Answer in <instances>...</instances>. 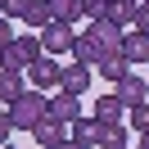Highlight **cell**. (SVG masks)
I'll return each instance as SVG.
<instances>
[{"instance_id": "cell-9", "label": "cell", "mask_w": 149, "mask_h": 149, "mask_svg": "<svg viewBox=\"0 0 149 149\" xmlns=\"http://www.w3.org/2000/svg\"><path fill=\"white\" fill-rule=\"evenodd\" d=\"M95 145H100V149H127L131 136H127L122 122H100V127H95Z\"/></svg>"}, {"instance_id": "cell-13", "label": "cell", "mask_w": 149, "mask_h": 149, "mask_svg": "<svg viewBox=\"0 0 149 149\" xmlns=\"http://www.w3.org/2000/svg\"><path fill=\"white\" fill-rule=\"evenodd\" d=\"M95 68H100V77H104V81H109V86H118L122 77L131 72V63H127V59H122V54H104V59H100V63H95Z\"/></svg>"}, {"instance_id": "cell-2", "label": "cell", "mask_w": 149, "mask_h": 149, "mask_svg": "<svg viewBox=\"0 0 149 149\" xmlns=\"http://www.w3.org/2000/svg\"><path fill=\"white\" fill-rule=\"evenodd\" d=\"M41 36V50H45V54H72V41H77V32H72V23H63V18H50L45 27L36 32Z\"/></svg>"}, {"instance_id": "cell-3", "label": "cell", "mask_w": 149, "mask_h": 149, "mask_svg": "<svg viewBox=\"0 0 149 149\" xmlns=\"http://www.w3.org/2000/svg\"><path fill=\"white\" fill-rule=\"evenodd\" d=\"M27 77L36 91H59V81H63V63H59L54 54H41L36 63H27Z\"/></svg>"}, {"instance_id": "cell-17", "label": "cell", "mask_w": 149, "mask_h": 149, "mask_svg": "<svg viewBox=\"0 0 149 149\" xmlns=\"http://www.w3.org/2000/svg\"><path fill=\"white\" fill-rule=\"evenodd\" d=\"M45 5H50V18H63V23L81 18V0H45Z\"/></svg>"}, {"instance_id": "cell-5", "label": "cell", "mask_w": 149, "mask_h": 149, "mask_svg": "<svg viewBox=\"0 0 149 149\" xmlns=\"http://www.w3.org/2000/svg\"><path fill=\"white\" fill-rule=\"evenodd\" d=\"M32 140H36L41 149H59V145L68 140V127H63V122H54V118L45 113V118H41L36 127H32Z\"/></svg>"}, {"instance_id": "cell-15", "label": "cell", "mask_w": 149, "mask_h": 149, "mask_svg": "<svg viewBox=\"0 0 149 149\" xmlns=\"http://www.w3.org/2000/svg\"><path fill=\"white\" fill-rule=\"evenodd\" d=\"M72 59H77V63H86V68H95V63L104 59V50H100V45H95V41L81 32V36L72 41Z\"/></svg>"}, {"instance_id": "cell-22", "label": "cell", "mask_w": 149, "mask_h": 149, "mask_svg": "<svg viewBox=\"0 0 149 149\" xmlns=\"http://www.w3.org/2000/svg\"><path fill=\"white\" fill-rule=\"evenodd\" d=\"M9 140H14V122H9V109L0 104V149H9Z\"/></svg>"}, {"instance_id": "cell-8", "label": "cell", "mask_w": 149, "mask_h": 149, "mask_svg": "<svg viewBox=\"0 0 149 149\" xmlns=\"http://www.w3.org/2000/svg\"><path fill=\"white\" fill-rule=\"evenodd\" d=\"M122 59H127L131 68L136 63H149V36L145 32H127V36H122V50H118Z\"/></svg>"}, {"instance_id": "cell-7", "label": "cell", "mask_w": 149, "mask_h": 149, "mask_svg": "<svg viewBox=\"0 0 149 149\" xmlns=\"http://www.w3.org/2000/svg\"><path fill=\"white\" fill-rule=\"evenodd\" d=\"M113 95H118V100H122V104H127V109H131V104H140V100H149V81H145V77H140V72H127V77H122L118 86H113Z\"/></svg>"}, {"instance_id": "cell-20", "label": "cell", "mask_w": 149, "mask_h": 149, "mask_svg": "<svg viewBox=\"0 0 149 149\" xmlns=\"http://www.w3.org/2000/svg\"><path fill=\"white\" fill-rule=\"evenodd\" d=\"M109 5H113V0H81V18H91V23L109 18Z\"/></svg>"}, {"instance_id": "cell-1", "label": "cell", "mask_w": 149, "mask_h": 149, "mask_svg": "<svg viewBox=\"0 0 149 149\" xmlns=\"http://www.w3.org/2000/svg\"><path fill=\"white\" fill-rule=\"evenodd\" d=\"M5 109H9L14 131H27V136H32V127H36V122L50 113V95H45V91H36V86H27V91H23L14 104H5Z\"/></svg>"}, {"instance_id": "cell-14", "label": "cell", "mask_w": 149, "mask_h": 149, "mask_svg": "<svg viewBox=\"0 0 149 149\" xmlns=\"http://www.w3.org/2000/svg\"><path fill=\"white\" fill-rule=\"evenodd\" d=\"M95 127H100L95 118H77V122H68V140H72V145H81V149H91V145H95Z\"/></svg>"}, {"instance_id": "cell-16", "label": "cell", "mask_w": 149, "mask_h": 149, "mask_svg": "<svg viewBox=\"0 0 149 149\" xmlns=\"http://www.w3.org/2000/svg\"><path fill=\"white\" fill-rule=\"evenodd\" d=\"M136 9H140V0H113V5H109V18L118 23V27H127V32H131V23H136Z\"/></svg>"}, {"instance_id": "cell-24", "label": "cell", "mask_w": 149, "mask_h": 149, "mask_svg": "<svg viewBox=\"0 0 149 149\" xmlns=\"http://www.w3.org/2000/svg\"><path fill=\"white\" fill-rule=\"evenodd\" d=\"M5 41H14V23L9 18H0V45H5Z\"/></svg>"}, {"instance_id": "cell-28", "label": "cell", "mask_w": 149, "mask_h": 149, "mask_svg": "<svg viewBox=\"0 0 149 149\" xmlns=\"http://www.w3.org/2000/svg\"><path fill=\"white\" fill-rule=\"evenodd\" d=\"M127 149H131V145H127Z\"/></svg>"}, {"instance_id": "cell-25", "label": "cell", "mask_w": 149, "mask_h": 149, "mask_svg": "<svg viewBox=\"0 0 149 149\" xmlns=\"http://www.w3.org/2000/svg\"><path fill=\"white\" fill-rule=\"evenodd\" d=\"M131 149H149V131H140V140H136Z\"/></svg>"}, {"instance_id": "cell-10", "label": "cell", "mask_w": 149, "mask_h": 149, "mask_svg": "<svg viewBox=\"0 0 149 149\" xmlns=\"http://www.w3.org/2000/svg\"><path fill=\"white\" fill-rule=\"evenodd\" d=\"M91 77H95L91 68L72 59V63L63 68V81H59V91H68V95H86V86H91Z\"/></svg>"}, {"instance_id": "cell-26", "label": "cell", "mask_w": 149, "mask_h": 149, "mask_svg": "<svg viewBox=\"0 0 149 149\" xmlns=\"http://www.w3.org/2000/svg\"><path fill=\"white\" fill-rule=\"evenodd\" d=\"M59 149H81V145H72V140H63V145H59Z\"/></svg>"}, {"instance_id": "cell-12", "label": "cell", "mask_w": 149, "mask_h": 149, "mask_svg": "<svg viewBox=\"0 0 149 149\" xmlns=\"http://www.w3.org/2000/svg\"><path fill=\"white\" fill-rule=\"evenodd\" d=\"M23 91H27V72H5L0 68V104H14Z\"/></svg>"}, {"instance_id": "cell-18", "label": "cell", "mask_w": 149, "mask_h": 149, "mask_svg": "<svg viewBox=\"0 0 149 149\" xmlns=\"http://www.w3.org/2000/svg\"><path fill=\"white\" fill-rule=\"evenodd\" d=\"M23 23H27L32 32H41V27L50 23V5H45V0H32V5H27V14H23Z\"/></svg>"}, {"instance_id": "cell-27", "label": "cell", "mask_w": 149, "mask_h": 149, "mask_svg": "<svg viewBox=\"0 0 149 149\" xmlns=\"http://www.w3.org/2000/svg\"><path fill=\"white\" fill-rule=\"evenodd\" d=\"M145 81H149V77H145Z\"/></svg>"}, {"instance_id": "cell-21", "label": "cell", "mask_w": 149, "mask_h": 149, "mask_svg": "<svg viewBox=\"0 0 149 149\" xmlns=\"http://www.w3.org/2000/svg\"><path fill=\"white\" fill-rule=\"evenodd\" d=\"M27 5H32V0H0V18H23V14H27Z\"/></svg>"}, {"instance_id": "cell-4", "label": "cell", "mask_w": 149, "mask_h": 149, "mask_svg": "<svg viewBox=\"0 0 149 149\" xmlns=\"http://www.w3.org/2000/svg\"><path fill=\"white\" fill-rule=\"evenodd\" d=\"M86 36H91L104 54H118V50H122V36H127V27H118L113 18H100V23H91V27H86Z\"/></svg>"}, {"instance_id": "cell-23", "label": "cell", "mask_w": 149, "mask_h": 149, "mask_svg": "<svg viewBox=\"0 0 149 149\" xmlns=\"http://www.w3.org/2000/svg\"><path fill=\"white\" fill-rule=\"evenodd\" d=\"M131 32H145L149 36V5L140 0V9H136V23H131Z\"/></svg>"}, {"instance_id": "cell-6", "label": "cell", "mask_w": 149, "mask_h": 149, "mask_svg": "<svg viewBox=\"0 0 149 149\" xmlns=\"http://www.w3.org/2000/svg\"><path fill=\"white\" fill-rule=\"evenodd\" d=\"M50 118L54 122H77L81 118V95H68V91H59V95H50Z\"/></svg>"}, {"instance_id": "cell-19", "label": "cell", "mask_w": 149, "mask_h": 149, "mask_svg": "<svg viewBox=\"0 0 149 149\" xmlns=\"http://www.w3.org/2000/svg\"><path fill=\"white\" fill-rule=\"evenodd\" d=\"M127 122H131V127H136V131H149V100H140V104H131V109H127Z\"/></svg>"}, {"instance_id": "cell-11", "label": "cell", "mask_w": 149, "mask_h": 149, "mask_svg": "<svg viewBox=\"0 0 149 149\" xmlns=\"http://www.w3.org/2000/svg\"><path fill=\"white\" fill-rule=\"evenodd\" d=\"M91 118L95 122H122V118H127V104H122L113 91H104L100 100H95V113H91Z\"/></svg>"}]
</instances>
